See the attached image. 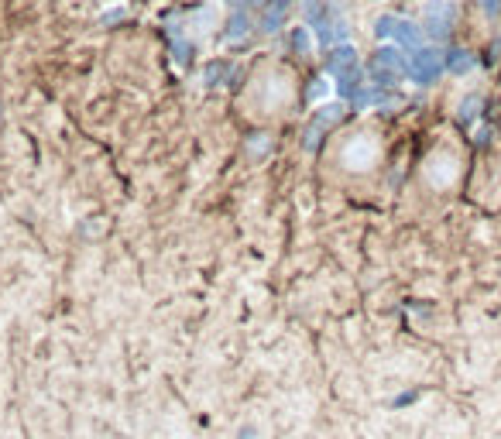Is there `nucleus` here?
<instances>
[{
  "label": "nucleus",
  "instance_id": "obj_1",
  "mask_svg": "<svg viewBox=\"0 0 501 439\" xmlns=\"http://www.w3.org/2000/svg\"><path fill=\"white\" fill-rule=\"evenodd\" d=\"M378 38H392L402 49H419L422 27H416L412 21H405V18L385 14V18H378Z\"/></svg>",
  "mask_w": 501,
  "mask_h": 439
},
{
  "label": "nucleus",
  "instance_id": "obj_2",
  "mask_svg": "<svg viewBox=\"0 0 501 439\" xmlns=\"http://www.w3.org/2000/svg\"><path fill=\"white\" fill-rule=\"evenodd\" d=\"M443 69H447V55H440L436 49H416V52L409 55V69L405 73L426 86V82H433V79L440 76Z\"/></svg>",
  "mask_w": 501,
  "mask_h": 439
},
{
  "label": "nucleus",
  "instance_id": "obj_3",
  "mask_svg": "<svg viewBox=\"0 0 501 439\" xmlns=\"http://www.w3.org/2000/svg\"><path fill=\"white\" fill-rule=\"evenodd\" d=\"M422 27L429 38L443 42L453 27V0H429L426 11H422Z\"/></svg>",
  "mask_w": 501,
  "mask_h": 439
},
{
  "label": "nucleus",
  "instance_id": "obj_4",
  "mask_svg": "<svg viewBox=\"0 0 501 439\" xmlns=\"http://www.w3.org/2000/svg\"><path fill=\"white\" fill-rule=\"evenodd\" d=\"M474 66H477V58L471 52H464V49H453V52H447V69H450V73H457V76L471 73Z\"/></svg>",
  "mask_w": 501,
  "mask_h": 439
},
{
  "label": "nucleus",
  "instance_id": "obj_5",
  "mask_svg": "<svg viewBox=\"0 0 501 439\" xmlns=\"http://www.w3.org/2000/svg\"><path fill=\"white\" fill-rule=\"evenodd\" d=\"M289 7H292L289 0H275V7H268V14H264V27H268V31H275V27L285 21Z\"/></svg>",
  "mask_w": 501,
  "mask_h": 439
},
{
  "label": "nucleus",
  "instance_id": "obj_6",
  "mask_svg": "<svg viewBox=\"0 0 501 439\" xmlns=\"http://www.w3.org/2000/svg\"><path fill=\"white\" fill-rule=\"evenodd\" d=\"M292 45H295V49H302V52H309V31H306V27H295Z\"/></svg>",
  "mask_w": 501,
  "mask_h": 439
},
{
  "label": "nucleus",
  "instance_id": "obj_7",
  "mask_svg": "<svg viewBox=\"0 0 501 439\" xmlns=\"http://www.w3.org/2000/svg\"><path fill=\"white\" fill-rule=\"evenodd\" d=\"M416 398H419V391H405V395H398V398L392 402V405H395V409H402V405H412Z\"/></svg>",
  "mask_w": 501,
  "mask_h": 439
},
{
  "label": "nucleus",
  "instance_id": "obj_8",
  "mask_svg": "<svg viewBox=\"0 0 501 439\" xmlns=\"http://www.w3.org/2000/svg\"><path fill=\"white\" fill-rule=\"evenodd\" d=\"M477 4H481L488 14H498V11H501V0H477Z\"/></svg>",
  "mask_w": 501,
  "mask_h": 439
}]
</instances>
